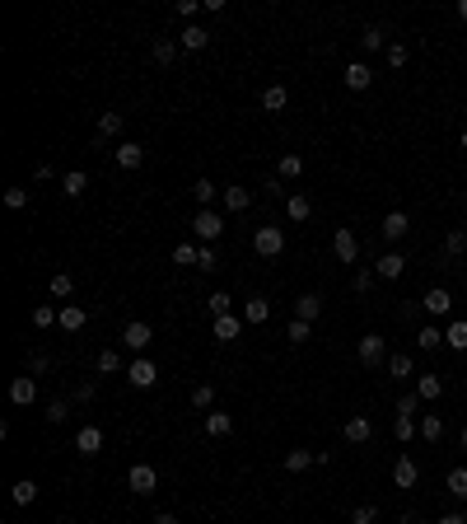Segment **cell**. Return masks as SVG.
Returning <instances> with one entry per match:
<instances>
[{
    "label": "cell",
    "instance_id": "6da1fadb",
    "mask_svg": "<svg viewBox=\"0 0 467 524\" xmlns=\"http://www.w3.org/2000/svg\"><path fill=\"white\" fill-rule=\"evenodd\" d=\"M155 380H159V370H155V360H145V356H136L131 365H126V384L131 389H155Z\"/></svg>",
    "mask_w": 467,
    "mask_h": 524
},
{
    "label": "cell",
    "instance_id": "7a4b0ae2",
    "mask_svg": "<svg viewBox=\"0 0 467 524\" xmlns=\"http://www.w3.org/2000/svg\"><path fill=\"white\" fill-rule=\"evenodd\" d=\"M253 248H257L262 257H280V248H285V235H280L276 225H262V230L253 235Z\"/></svg>",
    "mask_w": 467,
    "mask_h": 524
},
{
    "label": "cell",
    "instance_id": "3957f363",
    "mask_svg": "<svg viewBox=\"0 0 467 524\" xmlns=\"http://www.w3.org/2000/svg\"><path fill=\"white\" fill-rule=\"evenodd\" d=\"M126 487H131V491H136V496H150V491H155V487H159V473H155V469H150V464H136V469H131V473H126Z\"/></svg>",
    "mask_w": 467,
    "mask_h": 524
},
{
    "label": "cell",
    "instance_id": "277c9868",
    "mask_svg": "<svg viewBox=\"0 0 467 524\" xmlns=\"http://www.w3.org/2000/svg\"><path fill=\"white\" fill-rule=\"evenodd\" d=\"M150 342H155V328H150V324H141V319L122 328V346H131L136 356H141V351H145V346H150Z\"/></svg>",
    "mask_w": 467,
    "mask_h": 524
},
{
    "label": "cell",
    "instance_id": "5b68a950",
    "mask_svg": "<svg viewBox=\"0 0 467 524\" xmlns=\"http://www.w3.org/2000/svg\"><path fill=\"white\" fill-rule=\"evenodd\" d=\"M356 351H360V360H365V365H383V360H388V346H383V337H378V333H365Z\"/></svg>",
    "mask_w": 467,
    "mask_h": 524
},
{
    "label": "cell",
    "instance_id": "8992f818",
    "mask_svg": "<svg viewBox=\"0 0 467 524\" xmlns=\"http://www.w3.org/2000/svg\"><path fill=\"white\" fill-rule=\"evenodd\" d=\"M192 230H197V239H201V244H211V239H220V235H224V220H220L215 211H197Z\"/></svg>",
    "mask_w": 467,
    "mask_h": 524
},
{
    "label": "cell",
    "instance_id": "52a82bcc",
    "mask_svg": "<svg viewBox=\"0 0 467 524\" xmlns=\"http://www.w3.org/2000/svg\"><path fill=\"white\" fill-rule=\"evenodd\" d=\"M421 309L425 314H434V319H444L449 309H454V295H449L444 286H434V290H425V300H421Z\"/></svg>",
    "mask_w": 467,
    "mask_h": 524
},
{
    "label": "cell",
    "instance_id": "ba28073f",
    "mask_svg": "<svg viewBox=\"0 0 467 524\" xmlns=\"http://www.w3.org/2000/svg\"><path fill=\"white\" fill-rule=\"evenodd\" d=\"M332 253L341 257V262H356V257H360V239H356V230H336Z\"/></svg>",
    "mask_w": 467,
    "mask_h": 524
},
{
    "label": "cell",
    "instance_id": "9c48e42d",
    "mask_svg": "<svg viewBox=\"0 0 467 524\" xmlns=\"http://www.w3.org/2000/svg\"><path fill=\"white\" fill-rule=\"evenodd\" d=\"M10 402H14V407H28V402H38V384H33V375H19V380L10 384Z\"/></svg>",
    "mask_w": 467,
    "mask_h": 524
},
{
    "label": "cell",
    "instance_id": "30bf717a",
    "mask_svg": "<svg viewBox=\"0 0 467 524\" xmlns=\"http://www.w3.org/2000/svg\"><path fill=\"white\" fill-rule=\"evenodd\" d=\"M378 230H383V239H388V244H397V239L407 235V230H412V220H407V211H388Z\"/></svg>",
    "mask_w": 467,
    "mask_h": 524
},
{
    "label": "cell",
    "instance_id": "8fae6325",
    "mask_svg": "<svg viewBox=\"0 0 467 524\" xmlns=\"http://www.w3.org/2000/svg\"><path fill=\"white\" fill-rule=\"evenodd\" d=\"M378 277H383V281H397L402 277V272H407V257H402L397 253V248H388V253H383V257H378Z\"/></svg>",
    "mask_w": 467,
    "mask_h": 524
},
{
    "label": "cell",
    "instance_id": "7c38bea8",
    "mask_svg": "<svg viewBox=\"0 0 467 524\" xmlns=\"http://www.w3.org/2000/svg\"><path fill=\"white\" fill-rule=\"evenodd\" d=\"M75 449L84 459L99 454V449H103V431H99V426H79V431H75Z\"/></svg>",
    "mask_w": 467,
    "mask_h": 524
},
{
    "label": "cell",
    "instance_id": "4fadbf2b",
    "mask_svg": "<svg viewBox=\"0 0 467 524\" xmlns=\"http://www.w3.org/2000/svg\"><path fill=\"white\" fill-rule=\"evenodd\" d=\"M267 319H271V300L267 295H253V300L243 304V324L257 328V324H267Z\"/></svg>",
    "mask_w": 467,
    "mask_h": 524
},
{
    "label": "cell",
    "instance_id": "5bb4252c",
    "mask_svg": "<svg viewBox=\"0 0 467 524\" xmlns=\"http://www.w3.org/2000/svg\"><path fill=\"white\" fill-rule=\"evenodd\" d=\"M416 478H421L416 459H412V454H402L397 464H392V482H397V487H416Z\"/></svg>",
    "mask_w": 467,
    "mask_h": 524
},
{
    "label": "cell",
    "instance_id": "9a60e30c",
    "mask_svg": "<svg viewBox=\"0 0 467 524\" xmlns=\"http://www.w3.org/2000/svg\"><path fill=\"white\" fill-rule=\"evenodd\" d=\"M56 324L66 328V333H79V328L89 324V314L79 309V304H61V314H56Z\"/></svg>",
    "mask_w": 467,
    "mask_h": 524
},
{
    "label": "cell",
    "instance_id": "2e32d148",
    "mask_svg": "<svg viewBox=\"0 0 467 524\" xmlns=\"http://www.w3.org/2000/svg\"><path fill=\"white\" fill-rule=\"evenodd\" d=\"M369 85H374V70L365 66V61H356V66H346V90H369Z\"/></svg>",
    "mask_w": 467,
    "mask_h": 524
},
{
    "label": "cell",
    "instance_id": "e0dca14e",
    "mask_svg": "<svg viewBox=\"0 0 467 524\" xmlns=\"http://www.w3.org/2000/svg\"><path fill=\"white\" fill-rule=\"evenodd\" d=\"M341 435L351 440V445H365L369 435H374V426H369V417H351V422L341 426Z\"/></svg>",
    "mask_w": 467,
    "mask_h": 524
},
{
    "label": "cell",
    "instance_id": "ac0fdd59",
    "mask_svg": "<svg viewBox=\"0 0 467 524\" xmlns=\"http://www.w3.org/2000/svg\"><path fill=\"white\" fill-rule=\"evenodd\" d=\"M318 464V449H290L285 454V473H309Z\"/></svg>",
    "mask_w": 467,
    "mask_h": 524
},
{
    "label": "cell",
    "instance_id": "d6986e66",
    "mask_svg": "<svg viewBox=\"0 0 467 524\" xmlns=\"http://www.w3.org/2000/svg\"><path fill=\"white\" fill-rule=\"evenodd\" d=\"M122 127H126L122 112H103V117H99V136H94V145H103L108 136H122Z\"/></svg>",
    "mask_w": 467,
    "mask_h": 524
},
{
    "label": "cell",
    "instance_id": "ffe728a7",
    "mask_svg": "<svg viewBox=\"0 0 467 524\" xmlns=\"http://www.w3.org/2000/svg\"><path fill=\"white\" fill-rule=\"evenodd\" d=\"M178 43L187 47V52H201V47H211V33H206L201 23H187V28L178 33Z\"/></svg>",
    "mask_w": 467,
    "mask_h": 524
},
{
    "label": "cell",
    "instance_id": "44dd1931",
    "mask_svg": "<svg viewBox=\"0 0 467 524\" xmlns=\"http://www.w3.org/2000/svg\"><path fill=\"white\" fill-rule=\"evenodd\" d=\"M117 164H122V169H141L145 164L141 141H122V145H117Z\"/></svg>",
    "mask_w": 467,
    "mask_h": 524
},
{
    "label": "cell",
    "instance_id": "7402d4cb",
    "mask_svg": "<svg viewBox=\"0 0 467 524\" xmlns=\"http://www.w3.org/2000/svg\"><path fill=\"white\" fill-rule=\"evenodd\" d=\"M318 314H323V295H300V300H295V319H304V324H313Z\"/></svg>",
    "mask_w": 467,
    "mask_h": 524
},
{
    "label": "cell",
    "instance_id": "603a6c76",
    "mask_svg": "<svg viewBox=\"0 0 467 524\" xmlns=\"http://www.w3.org/2000/svg\"><path fill=\"white\" fill-rule=\"evenodd\" d=\"M229 431H234V417L229 412H206V435H211V440H224Z\"/></svg>",
    "mask_w": 467,
    "mask_h": 524
},
{
    "label": "cell",
    "instance_id": "cb8c5ba5",
    "mask_svg": "<svg viewBox=\"0 0 467 524\" xmlns=\"http://www.w3.org/2000/svg\"><path fill=\"white\" fill-rule=\"evenodd\" d=\"M285 215H290V220H309V215H313V201L304 197V192H290V197H285Z\"/></svg>",
    "mask_w": 467,
    "mask_h": 524
},
{
    "label": "cell",
    "instance_id": "d4e9b609",
    "mask_svg": "<svg viewBox=\"0 0 467 524\" xmlns=\"http://www.w3.org/2000/svg\"><path fill=\"white\" fill-rule=\"evenodd\" d=\"M238 333H243V319H234V314L215 319V342H234Z\"/></svg>",
    "mask_w": 467,
    "mask_h": 524
},
{
    "label": "cell",
    "instance_id": "484cf974",
    "mask_svg": "<svg viewBox=\"0 0 467 524\" xmlns=\"http://www.w3.org/2000/svg\"><path fill=\"white\" fill-rule=\"evenodd\" d=\"M300 173H304V159L300 155H280V164H276V178L280 183H295Z\"/></svg>",
    "mask_w": 467,
    "mask_h": 524
},
{
    "label": "cell",
    "instance_id": "4316f807",
    "mask_svg": "<svg viewBox=\"0 0 467 524\" xmlns=\"http://www.w3.org/2000/svg\"><path fill=\"white\" fill-rule=\"evenodd\" d=\"M220 197H224L229 211H248V206H253V192H248V188H224Z\"/></svg>",
    "mask_w": 467,
    "mask_h": 524
},
{
    "label": "cell",
    "instance_id": "83f0119b",
    "mask_svg": "<svg viewBox=\"0 0 467 524\" xmlns=\"http://www.w3.org/2000/svg\"><path fill=\"white\" fill-rule=\"evenodd\" d=\"M388 375H392V380H412V375H416V360L407 356V351H402V356H388Z\"/></svg>",
    "mask_w": 467,
    "mask_h": 524
},
{
    "label": "cell",
    "instance_id": "f1b7e54d",
    "mask_svg": "<svg viewBox=\"0 0 467 524\" xmlns=\"http://www.w3.org/2000/svg\"><path fill=\"white\" fill-rule=\"evenodd\" d=\"M10 496H14V506H33V501H38V482H33V478L14 482V487H10Z\"/></svg>",
    "mask_w": 467,
    "mask_h": 524
},
{
    "label": "cell",
    "instance_id": "f546056e",
    "mask_svg": "<svg viewBox=\"0 0 467 524\" xmlns=\"http://www.w3.org/2000/svg\"><path fill=\"white\" fill-rule=\"evenodd\" d=\"M416 393H421V402L439 398V393H444V380H439V375H421V380H416Z\"/></svg>",
    "mask_w": 467,
    "mask_h": 524
},
{
    "label": "cell",
    "instance_id": "4dcf8cb0",
    "mask_svg": "<svg viewBox=\"0 0 467 524\" xmlns=\"http://www.w3.org/2000/svg\"><path fill=\"white\" fill-rule=\"evenodd\" d=\"M392 435H397L402 445H412L416 435H421V426H416V422H412V417H392Z\"/></svg>",
    "mask_w": 467,
    "mask_h": 524
},
{
    "label": "cell",
    "instance_id": "1f68e13d",
    "mask_svg": "<svg viewBox=\"0 0 467 524\" xmlns=\"http://www.w3.org/2000/svg\"><path fill=\"white\" fill-rule=\"evenodd\" d=\"M215 192H220V188H215V183H211V178H197V183H192V197H197V201H201V211H211V201H215Z\"/></svg>",
    "mask_w": 467,
    "mask_h": 524
},
{
    "label": "cell",
    "instance_id": "d6a6232c",
    "mask_svg": "<svg viewBox=\"0 0 467 524\" xmlns=\"http://www.w3.org/2000/svg\"><path fill=\"white\" fill-rule=\"evenodd\" d=\"M52 295H56V300H70V295H75V277H70V272H56V277H52Z\"/></svg>",
    "mask_w": 467,
    "mask_h": 524
},
{
    "label": "cell",
    "instance_id": "836d02e7",
    "mask_svg": "<svg viewBox=\"0 0 467 524\" xmlns=\"http://www.w3.org/2000/svg\"><path fill=\"white\" fill-rule=\"evenodd\" d=\"M444 342L454 346V351H467V319H458V324H449V333H444Z\"/></svg>",
    "mask_w": 467,
    "mask_h": 524
},
{
    "label": "cell",
    "instance_id": "e575fe53",
    "mask_svg": "<svg viewBox=\"0 0 467 524\" xmlns=\"http://www.w3.org/2000/svg\"><path fill=\"white\" fill-rule=\"evenodd\" d=\"M444 435V422H439V412H425L421 417V440H439Z\"/></svg>",
    "mask_w": 467,
    "mask_h": 524
},
{
    "label": "cell",
    "instance_id": "d590c367",
    "mask_svg": "<svg viewBox=\"0 0 467 524\" xmlns=\"http://www.w3.org/2000/svg\"><path fill=\"white\" fill-rule=\"evenodd\" d=\"M444 487H449V496L467 501V469H454V473H449V482H444Z\"/></svg>",
    "mask_w": 467,
    "mask_h": 524
},
{
    "label": "cell",
    "instance_id": "8d00e7d4",
    "mask_svg": "<svg viewBox=\"0 0 467 524\" xmlns=\"http://www.w3.org/2000/svg\"><path fill=\"white\" fill-rule=\"evenodd\" d=\"M285 103H290V94L280 90V85H271V90L262 94V108H267V112H280V108H285Z\"/></svg>",
    "mask_w": 467,
    "mask_h": 524
},
{
    "label": "cell",
    "instance_id": "74e56055",
    "mask_svg": "<svg viewBox=\"0 0 467 524\" xmlns=\"http://www.w3.org/2000/svg\"><path fill=\"white\" fill-rule=\"evenodd\" d=\"M444 253H449V257H463V253H467V230H449Z\"/></svg>",
    "mask_w": 467,
    "mask_h": 524
},
{
    "label": "cell",
    "instance_id": "f35d334b",
    "mask_svg": "<svg viewBox=\"0 0 467 524\" xmlns=\"http://www.w3.org/2000/svg\"><path fill=\"white\" fill-rule=\"evenodd\" d=\"M61 188H66V197H79V192L89 188V178H84V173H79V169H70L66 178H61Z\"/></svg>",
    "mask_w": 467,
    "mask_h": 524
},
{
    "label": "cell",
    "instance_id": "ab89813d",
    "mask_svg": "<svg viewBox=\"0 0 467 524\" xmlns=\"http://www.w3.org/2000/svg\"><path fill=\"white\" fill-rule=\"evenodd\" d=\"M439 342H444V333H439V328H421V333H416V346H421V351H434V346H439Z\"/></svg>",
    "mask_w": 467,
    "mask_h": 524
},
{
    "label": "cell",
    "instance_id": "60d3db41",
    "mask_svg": "<svg viewBox=\"0 0 467 524\" xmlns=\"http://www.w3.org/2000/svg\"><path fill=\"white\" fill-rule=\"evenodd\" d=\"M192 402H197L201 412H211V407H215V389H211V384H197V389H192Z\"/></svg>",
    "mask_w": 467,
    "mask_h": 524
},
{
    "label": "cell",
    "instance_id": "b9f144b4",
    "mask_svg": "<svg viewBox=\"0 0 467 524\" xmlns=\"http://www.w3.org/2000/svg\"><path fill=\"white\" fill-rule=\"evenodd\" d=\"M66 417H70V402L66 398H52V402H47V422H52V426H61Z\"/></svg>",
    "mask_w": 467,
    "mask_h": 524
},
{
    "label": "cell",
    "instance_id": "7bdbcfd3",
    "mask_svg": "<svg viewBox=\"0 0 467 524\" xmlns=\"http://www.w3.org/2000/svg\"><path fill=\"white\" fill-rule=\"evenodd\" d=\"M173 56H178V43H173V38H159V43H155V61H159V66H168Z\"/></svg>",
    "mask_w": 467,
    "mask_h": 524
},
{
    "label": "cell",
    "instance_id": "ee69618b",
    "mask_svg": "<svg viewBox=\"0 0 467 524\" xmlns=\"http://www.w3.org/2000/svg\"><path fill=\"white\" fill-rule=\"evenodd\" d=\"M117 370H126L122 356L117 351H99V375H117Z\"/></svg>",
    "mask_w": 467,
    "mask_h": 524
},
{
    "label": "cell",
    "instance_id": "f6af8a7d",
    "mask_svg": "<svg viewBox=\"0 0 467 524\" xmlns=\"http://www.w3.org/2000/svg\"><path fill=\"white\" fill-rule=\"evenodd\" d=\"M360 43H365V52H378V47L388 52V38H383V28H365V38H360Z\"/></svg>",
    "mask_w": 467,
    "mask_h": 524
},
{
    "label": "cell",
    "instance_id": "bcb514c9",
    "mask_svg": "<svg viewBox=\"0 0 467 524\" xmlns=\"http://www.w3.org/2000/svg\"><path fill=\"white\" fill-rule=\"evenodd\" d=\"M56 314H61V309H52V304H38V309H33V328H52Z\"/></svg>",
    "mask_w": 467,
    "mask_h": 524
},
{
    "label": "cell",
    "instance_id": "7dc6e473",
    "mask_svg": "<svg viewBox=\"0 0 467 524\" xmlns=\"http://www.w3.org/2000/svg\"><path fill=\"white\" fill-rule=\"evenodd\" d=\"M5 206H10V211H23V206H28V188H10L5 192Z\"/></svg>",
    "mask_w": 467,
    "mask_h": 524
},
{
    "label": "cell",
    "instance_id": "c3c4849f",
    "mask_svg": "<svg viewBox=\"0 0 467 524\" xmlns=\"http://www.w3.org/2000/svg\"><path fill=\"white\" fill-rule=\"evenodd\" d=\"M206 309H211L215 319H224V314H229V295H224V290H215L211 300H206Z\"/></svg>",
    "mask_w": 467,
    "mask_h": 524
},
{
    "label": "cell",
    "instance_id": "681fc988",
    "mask_svg": "<svg viewBox=\"0 0 467 524\" xmlns=\"http://www.w3.org/2000/svg\"><path fill=\"white\" fill-rule=\"evenodd\" d=\"M285 337H290V342H309V337H313V324H304V319H295Z\"/></svg>",
    "mask_w": 467,
    "mask_h": 524
},
{
    "label": "cell",
    "instance_id": "f907efd6",
    "mask_svg": "<svg viewBox=\"0 0 467 524\" xmlns=\"http://www.w3.org/2000/svg\"><path fill=\"white\" fill-rule=\"evenodd\" d=\"M416 407H421V393H402V402H397V417H416Z\"/></svg>",
    "mask_w": 467,
    "mask_h": 524
},
{
    "label": "cell",
    "instance_id": "816d5d0a",
    "mask_svg": "<svg viewBox=\"0 0 467 524\" xmlns=\"http://www.w3.org/2000/svg\"><path fill=\"white\" fill-rule=\"evenodd\" d=\"M197 267H201V272H215V248H211V244L197 248Z\"/></svg>",
    "mask_w": 467,
    "mask_h": 524
},
{
    "label": "cell",
    "instance_id": "f5cc1de1",
    "mask_svg": "<svg viewBox=\"0 0 467 524\" xmlns=\"http://www.w3.org/2000/svg\"><path fill=\"white\" fill-rule=\"evenodd\" d=\"M407 43H388V66H407Z\"/></svg>",
    "mask_w": 467,
    "mask_h": 524
},
{
    "label": "cell",
    "instance_id": "db71d44e",
    "mask_svg": "<svg viewBox=\"0 0 467 524\" xmlns=\"http://www.w3.org/2000/svg\"><path fill=\"white\" fill-rule=\"evenodd\" d=\"M374 520H378L374 506H356V510H351V524H374Z\"/></svg>",
    "mask_w": 467,
    "mask_h": 524
},
{
    "label": "cell",
    "instance_id": "11a10c76",
    "mask_svg": "<svg viewBox=\"0 0 467 524\" xmlns=\"http://www.w3.org/2000/svg\"><path fill=\"white\" fill-rule=\"evenodd\" d=\"M173 262H178V267H182V262H192V267H197V248H192V244H178V248H173Z\"/></svg>",
    "mask_w": 467,
    "mask_h": 524
},
{
    "label": "cell",
    "instance_id": "9f6ffc18",
    "mask_svg": "<svg viewBox=\"0 0 467 524\" xmlns=\"http://www.w3.org/2000/svg\"><path fill=\"white\" fill-rule=\"evenodd\" d=\"M374 277H378V272H369V267H365V272H356V290H360V295H365V290L374 286Z\"/></svg>",
    "mask_w": 467,
    "mask_h": 524
},
{
    "label": "cell",
    "instance_id": "6f0895ef",
    "mask_svg": "<svg viewBox=\"0 0 467 524\" xmlns=\"http://www.w3.org/2000/svg\"><path fill=\"white\" fill-rule=\"evenodd\" d=\"M75 402H94V384H79V389H75Z\"/></svg>",
    "mask_w": 467,
    "mask_h": 524
},
{
    "label": "cell",
    "instance_id": "680465c9",
    "mask_svg": "<svg viewBox=\"0 0 467 524\" xmlns=\"http://www.w3.org/2000/svg\"><path fill=\"white\" fill-rule=\"evenodd\" d=\"M439 524H467V515L463 510H449V515H439Z\"/></svg>",
    "mask_w": 467,
    "mask_h": 524
},
{
    "label": "cell",
    "instance_id": "91938a15",
    "mask_svg": "<svg viewBox=\"0 0 467 524\" xmlns=\"http://www.w3.org/2000/svg\"><path fill=\"white\" fill-rule=\"evenodd\" d=\"M150 524H178V515H168V510H159V515H155V520H150Z\"/></svg>",
    "mask_w": 467,
    "mask_h": 524
},
{
    "label": "cell",
    "instance_id": "94428289",
    "mask_svg": "<svg viewBox=\"0 0 467 524\" xmlns=\"http://www.w3.org/2000/svg\"><path fill=\"white\" fill-rule=\"evenodd\" d=\"M402 524H421V515H402Z\"/></svg>",
    "mask_w": 467,
    "mask_h": 524
},
{
    "label": "cell",
    "instance_id": "6125c7cd",
    "mask_svg": "<svg viewBox=\"0 0 467 524\" xmlns=\"http://www.w3.org/2000/svg\"><path fill=\"white\" fill-rule=\"evenodd\" d=\"M458 19H467V0H458Z\"/></svg>",
    "mask_w": 467,
    "mask_h": 524
},
{
    "label": "cell",
    "instance_id": "be15d7a7",
    "mask_svg": "<svg viewBox=\"0 0 467 524\" xmlns=\"http://www.w3.org/2000/svg\"><path fill=\"white\" fill-rule=\"evenodd\" d=\"M458 445H463V449H467V426H463V431H458Z\"/></svg>",
    "mask_w": 467,
    "mask_h": 524
},
{
    "label": "cell",
    "instance_id": "e7e4bbea",
    "mask_svg": "<svg viewBox=\"0 0 467 524\" xmlns=\"http://www.w3.org/2000/svg\"><path fill=\"white\" fill-rule=\"evenodd\" d=\"M463 150H467V132H463Z\"/></svg>",
    "mask_w": 467,
    "mask_h": 524
}]
</instances>
